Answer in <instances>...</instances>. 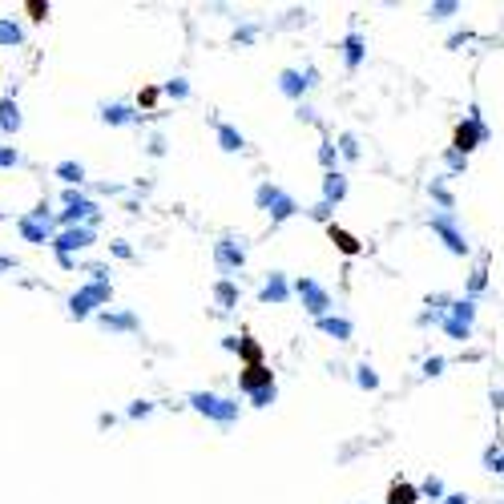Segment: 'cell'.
<instances>
[{
    "label": "cell",
    "mask_w": 504,
    "mask_h": 504,
    "mask_svg": "<svg viewBox=\"0 0 504 504\" xmlns=\"http://www.w3.org/2000/svg\"><path fill=\"white\" fill-rule=\"evenodd\" d=\"M190 404H194L202 415H214L218 424H234V420H238V404H230L222 395H210V391H194Z\"/></svg>",
    "instance_id": "1"
},
{
    "label": "cell",
    "mask_w": 504,
    "mask_h": 504,
    "mask_svg": "<svg viewBox=\"0 0 504 504\" xmlns=\"http://www.w3.org/2000/svg\"><path fill=\"white\" fill-rule=\"evenodd\" d=\"M484 138H488V129H484L480 114L472 109V114H468V121H464V125H456V134H452V150L464 158V154H468V150H476Z\"/></svg>",
    "instance_id": "2"
},
{
    "label": "cell",
    "mask_w": 504,
    "mask_h": 504,
    "mask_svg": "<svg viewBox=\"0 0 504 504\" xmlns=\"http://www.w3.org/2000/svg\"><path fill=\"white\" fill-rule=\"evenodd\" d=\"M258 206L267 210L271 218H291V214L298 210L295 198H291V194H282V190H278V186H271V182L258 186Z\"/></svg>",
    "instance_id": "3"
},
{
    "label": "cell",
    "mask_w": 504,
    "mask_h": 504,
    "mask_svg": "<svg viewBox=\"0 0 504 504\" xmlns=\"http://www.w3.org/2000/svg\"><path fill=\"white\" fill-rule=\"evenodd\" d=\"M472 315H476L472 298H460L456 307H452V315H440V327H444L452 339H468V331H472Z\"/></svg>",
    "instance_id": "4"
},
{
    "label": "cell",
    "mask_w": 504,
    "mask_h": 504,
    "mask_svg": "<svg viewBox=\"0 0 504 504\" xmlns=\"http://www.w3.org/2000/svg\"><path fill=\"white\" fill-rule=\"evenodd\" d=\"M238 388L246 391V395H258V391L275 388V371L267 363H254V367H242V375H238Z\"/></svg>",
    "instance_id": "5"
},
{
    "label": "cell",
    "mask_w": 504,
    "mask_h": 504,
    "mask_svg": "<svg viewBox=\"0 0 504 504\" xmlns=\"http://www.w3.org/2000/svg\"><path fill=\"white\" fill-rule=\"evenodd\" d=\"M295 291H298V298L307 303V311H311V315H319V319H323V315L331 311V295H327L323 287H315L311 278H298V282H295Z\"/></svg>",
    "instance_id": "6"
},
{
    "label": "cell",
    "mask_w": 504,
    "mask_h": 504,
    "mask_svg": "<svg viewBox=\"0 0 504 504\" xmlns=\"http://www.w3.org/2000/svg\"><path fill=\"white\" fill-rule=\"evenodd\" d=\"M97 303H109V287H105V282H93V287H85V291H77L69 307H73V315L81 319V315H89Z\"/></svg>",
    "instance_id": "7"
},
{
    "label": "cell",
    "mask_w": 504,
    "mask_h": 504,
    "mask_svg": "<svg viewBox=\"0 0 504 504\" xmlns=\"http://www.w3.org/2000/svg\"><path fill=\"white\" fill-rule=\"evenodd\" d=\"M89 242H93L89 226H69V230H61V234L53 238V246L61 251V258H69V251H81V246H89Z\"/></svg>",
    "instance_id": "8"
},
{
    "label": "cell",
    "mask_w": 504,
    "mask_h": 504,
    "mask_svg": "<svg viewBox=\"0 0 504 504\" xmlns=\"http://www.w3.org/2000/svg\"><path fill=\"white\" fill-rule=\"evenodd\" d=\"M432 230L440 234V238H444V242H448V251H452V254H464V251H468V242H464V234L452 226V214H448V210L432 218Z\"/></svg>",
    "instance_id": "9"
},
{
    "label": "cell",
    "mask_w": 504,
    "mask_h": 504,
    "mask_svg": "<svg viewBox=\"0 0 504 504\" xmlns=\"http://www.w3.org/2000/svg\"><path fill=\"white\" fill-rule=\"evenodd\" d=\"M343 194H347V178L343 174H335V170H327V178H323V206L343 202Z\"/></svg>",
    "instance_id": "10"
},
{
    "label": "cell",
    "mask_w": 504,
    "mask_h": 504,
    "mask_svg": "<svg viewBox=\"0 0 504 504\" xmlns=\"http://www.w3.org/2000/svg\"><path fill=\"white\" fill-rule=\"evenodd\" d=\"M242 258H246V254H242V246H234L230 238H222V242H218V267H222V271L242 267Z\"/></svg>",
    "instance_id": "11"
},
{
    "label": "cell",
    "mask_w": 504,
    "mask_h": 504,
    "mask_svg": "<svg viewBox=\"0 0 504 504\" xmlns=\"http://www.w3.org/2000/svg\"><path fill=\"white\" fill-rule=\"evenodd\" d=\"M327 234H331V242H335L343 254H359V238H355L351 230H343V226H335V222H331V226H327Z\"/></svg>",
    "instance_id": "12"
},
{
    "label": "cell",
    "mask_w": 504,
    "mask_h": 504,
    "mask_svg": "<svg viewBox=\"0 0 504 504\" xmlns=\"http://www.w3.org/2000/svg\"><path fill=\"white\" fill-rule=\"evenodd\" d=\"M343 57H347V69H359V61H363V37L359 33H351L343 41Z\"/></svg>",
    "instance_id": "13"
},
{
    "label": "cell",
    "mask_w": 504,
    "mask_h": 504,
    "mask_svg": "<svg viewBox=\"0 0 504 504\" xmlns=\"http://www.w3.org/2000/svg\"><path fill=\"white\" fill-rule=\"evenodd\" d=\"M420 501V492H415L412 484H404V480H395L388 488V504H415Z\"/></svg>",
    "instance_id": "14"
},
{
    "label": "cell",
    "mask_w": 504,
    "mask_h": 504,
    "mask_svg": "<svg viewBox=\"0 0 504 504\" xmlns=\"http://www.w3.org/2000/svg\"><path fill=\"white\" fill-rule=\"evenodd\" d=\"M262 303H287V278L271 275V282L262 287Z\"/></svg>",
    "instance_id": "15"
},
{
    "label": "cell",
    "mask_w": 504,
    "mask_h": 504,
    "mask_svg": "<svg viewBox=\"0 0 504 504\" xmlns=\"http://www.w3.org/2000/svg\"><path fill=\"white\" fill-rule=\"evenodd\" d=\"M278 85H282V93H287V97H303V89H307L311 81H303V73L287 69V73H282V81H278Z\"/></svg>",
    "instance_id": "16"
},
{
    "label": "cell",
    "mask_w": 504,
    "mask_h": 504,
    "mask_svg": "<svg viewBox=\"0 0 504 504\" xmlns=\"http://www.w3.org/2000/svg\"><path fill=\"white\" fill-rule=\"evenodd\" d=\"M319 331L335 335V339H351V323H347V319H331V315H323V319H319Z\"/></svg>",
    "instance_id": "17"
},
{
    "label": "cell",
    "mask_w": 504,
    "mask_h": 504,
    "mask_svg": "<svg viewBox=\"0 0 504 504\" xmlns=\"http://www.w3.org/2000/svg\"><path fill=\"white\" fill-rule=\"evenodd\" d=\"M218 141H222V150H230V154L246 145V138H242V134H238L234 125H218Z\"/></svg>",
    "instance_id": "18"
},
{
    "label": "cell",
    "mask_w": 504,
    "mask_h": 504,
    "mask_svg": "<svg viewBox=\"0 0 504 504\" xmlns=\"http://www.w3.org/2000/svg\"><path fill=\"white\" fill-rule=\"evenodd\" d=\"M242 359H246V367H254V363H262V347L254 343V339H238V347H234Z\"/></svg>",
    "instance_id": "19"
},
{
    "label": "cell",
    "mask_w": 504,
    "mask_h": 504,
    "mask_svg": "<svg viewBox=\"0 0 504 504\" xmlns=\"http://www.w3.org/2000/svg\"><path fill=\"white\" fill-rule=\"evenodd\" d=\"M57 174H61V178H65V182H85V165H77V161H61V165H57Z\"/></svg>",
    "instance_id": "20"
},
{
    "label": "cell",
    "mask_w": 504,
    "mask_h": 504,
    "mask_svg": "<svg viewBox=\"0 0 504 504\" xmlns=\"http://www.w3.org/2000/svg\"><path fill=\"white\" fill-rule=\"evenodd\" d=\"M101 323H105V327H114V331H134V327H138L134 315H109V311L101 315Z\"/></svg>",
    "instance_id": "21"
},
{
    "label": "cell",
    "mask_w": 504,
    "mask_h": 504,
    "mask_svg": "<svg viewBox=\"0 0 504 504\" xmlns=\"http://www.w3.org/2000/svg\"><path fill=\"white\" fill-rule=\"evenodd\" d=\"M0 125H4V129H17V125H21L17 101H4V105H0Z\"/></svg>",
    "instance_id": "22"
},
{
    "label": "cell",
    "mask_w": 504,
    "mask_h": 504,
    "mask_svg": "<svg viewBox=\"0 0 504 504\" xmlns=\"http://www.w3.org/2000/svg\"><path fill=\"white\" fill-rule=\"evenodd\" d=\"M101 117H105L109 125H125V121H129L134 114H129V105H109V109H105Z\"/></svg>",
    "instance_id": "23"
},
{
    "label": "cell",
    "mask_w": 504,
    "mask_h": 504,
    "mask_svg": "<svg viewBox=\"0 0 504 504\" xmlns=\"http://www.w3.org/2000/svg\"><path fill=\"white\" fill-rule=\"evenodd\" d=\"M0 45H21V28L12 21H0Z\"/></svg>",
    "instance_id": "24"
},
{
    "label": "cell",
    "mask_w": 504,
    "mask_h": 504,
    "mask_svg": "<svg viewBox=\"0 0 504 504\" xmlns=\"http://www.w3.org/2000/svg\"><path fill=\"white\" fill-rule=\"evenodd\" d=\"M420 492H424V496H428V501H444V496H448V492H444V480H435V476H428V480H424V488H420Z\"/></svg>",
    "instance_id": "25"
},
{
    "label": "cell",
    "mask_w": 504,
    "mask_h": 504,
    "mask_svg": "<svg viewBox=\"0 0 504 504\" xmlns=\"http://www.w3.org/2000/svg\"><path fill=\"white\" fill-rule=\"evenodd\" d=\"M214 295H218V303H222V307H234V303H238L234 282H218V291H214Z\"/></svg>",
    "instance_id": "26"
},
{
    "label": "cell",
    "mask_w": 504,
    "mask_h": 504,
    "mask_svg": "<svg viewBox=\"0 0 504 504\" xmlns=\"http://www.w3.org/2000/svg\"><path fill=\"white\" fill-rule=\"evenodd\" d=\"M359 388H367V391H371V388H379V375H375V371H371V367H359Z\"/></svg>",
    "instance_id": "27"
},
{
    "label": "cell",
    "mask_w": 504,
    "mask_h": 504,
    "mask_svg": "<svg viewBox=\"0 0 504 504\" xmlns=\"http://www.w3.org/2000/svg\"><path fill=\"white\" fill-rule=\"evenodd\" d=\"M24 12H28L33 21H45V17H48V4H41V0H28V4H24Z\"/></svg>",
    "instance_id": "28"
},
{
    "label": "cell",
    "mask_w": 504,
    "mask_h": 504,
    "mask_svg": "<svg viewBox=\"0 0 504 504\" xmlns=\"http://www.w3.org/2000/svg\"><path fill=\"white\" fill-rule=\"evenodd\" d=\"M456 8H460V4H435V8H432V17H435V21H448V17H452Z\"/></svg>",
    "instance_id": "29"
},
{
    "label": "cell",
    "mask_w": 504,
    "mask_h": 504,
    "mask_svg": "<svg viewBox=\"0 0 504 504\" xmlns=\"http://www.w3.org/2000/svg\"><path fill=\"white\" fill-rule=\"evenodd\" d=\"M251 399H254V408H267V404H275V388L258 391V395H251Z\"/></svg>",
    "instance_id": "30"
},
{
    "label": "cell",
    "mask_w": 504,
    "mask_h": 504,
    "mask_svg": "<svg viewBox=\"0 0 504 504\" xmlns=\"http://www.w3.org/2000/svg\"><path fill=\"white\" fill-rule=\"evenodd\" d=\"M170 97H178V101L190 97V85H186V81H170Z\"/></svg>",
    "instance_id": "31"
},
{
    "label": "cell",
    "mask_w": 504,
    "mask_h": 504,
    "mask_svg": "<svg viewBox=\"0 0 504 504\" xmlns=\"http://www.w3.org/2000/svg\"><path fill=\"white\" fill-rule=\"evenodd\" d=\"M339 150H343L347 158H359V145H355V138H351V134L343 138V145H339Z\"/></svg>",
    "instance_id": "32"
},
{
    "label": "cell",
    "mask_w": 504,
    "mask_h": 504,
    "mask_svg": "<svg viewBox=\"0 0 504 504\" xmlns=\"http://www.w3.org/2000/svg\"><path fill=\"white\" fill-rule=\"evenodd\" d=\"M138 101L145 105V109H154V105H158V89H145V93L138 97Z\"/></svg>",
    "instance_id": "33"
},
{
    "label": "cell",
    "mask_w": 504,
    "mask_h": 504,
    "mask_svg": "<svg viewBox=\"0 0 504 504\" xmlns=\"http://www.w3.org/2000/svg\"><path fill=\"white\" fill-rule=\"evenodd\" d=\"M319 158H323V165H335V145H323Z\"/></svg>",
    "instance_id": "34"
},
{
    "label": "cell",
    "mask_w": 504,
    "mask_h": 504,
    "mask_svg": "<svg viewBox=\"0 0 504 504\" xmlns=\"http://www.w3.org/2000/svg\"><path fill=\"white\" fill-rule=\"evenodd\" d=\"M17 161H21L17 158V150H0V165H17Z\"/></svg>",
    "instance_id": "35"
},
{
    "label": "cell",
    "mask_w": 504,
    "mask_h": 504,
    "mask_svg": "<svg viewBox=\"0 0 504 504\" xmlns=\"http://www.w3.org/2000/svg\"><path fill=\"white\" fill-rule=\"evenodd\" d=\"M440 367H444V359L435 355V359H428V363H424V371H428V375H440Z\"/></svg>",
    "instance_id": "36"
},
{
    "label": "cell",
    "mask_w": 504,
    "mask_h": 504,
    "mask_svg": "<svg viewBox=\"0 0 504 504\" xmlns=\"http://www.w3.org/2000/svg\"><path fill=\"white\" fill-rule=\"evenodd\" d=\"M448 165H452V170H464V158H460L456 150H448Z\"/></svg>",
    "instance_id": "37"
},
{
    "label": "cell",
    "mask_w": 504,
    "mask_h": 504,
    "mask_svg": "<svg viewBox=\"0 0 504 504\" xmlns=\"http://www.w3.org/2000/svg\"><path fill=\"white\" fill-rule=\"evenodd\" d=\"M129 415H150V404H145V399H141V404H134V408H129Z\"/></svg>",
    "instance_id": "38"
},
{
    "label": "cell",
    "mask_w": 504,
    "mask_h": 504,
    "mask_svg": "<svg viewBox=\"0 0 504 504\" xmlns=\"http://www.w3.org/2000/svg\"><path fill=\"white\" fill-rule=\"evenodd\" d=\"M444 504H468L464 496H444Z\"/></svg>",
    "instance_id": "39"
}]
</instances>
